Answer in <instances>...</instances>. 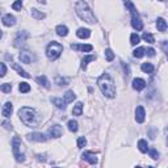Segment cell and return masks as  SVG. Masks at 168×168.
<instances>
[{"label": "cell", "instance_id": "cell-1", "mask_svg": "<svg viewBox=\"0 0 168 168\" xmlns=\"http://www.w3.org/2000/svg\"><path fill=\"white\" fill-rule=\"evenodd\" d=\"M97 85L101 89L103 95L108 99H113L116 97V85H114V82L112 79V76L109 74H103L101 76L97 79Z\"/></svg>", "mask_w": 168, "mask_h": 168}, {"label": "cell", "instance_id": "cell-2", "mask_svg": "<svg viewBox=\"0 0 168 168\" xmlns=\"http://www.w3.org/2000/svg\"><path fill=\"white\" fill-rule=\"evenodd\" d=\"M75 11H76V15L82 19L83 21L88 22V24H96L97 19L93 15V12L91 11V8L88 7L85 1H76L75 3Z\"/></svg>", "mask_w": 168, "mask_h": 168}, {"label": "cell", "instance_id": "cell-3", "mask_svg": "<svg viewBox=\"0 0 168 168\" xmlns=\"http://www.w3.org/2000/svg\"><path fill=\"white\" fill-rule=\"evenodd\" d=\"M19 117H20L21 121L26 126H29V127H37L38 126V116L34 109L24 106V108H21L20 110H19Z\"/></svg>", "mask_w": 168, "mask_h": 168}, {"label": "cell", "instance_id": "cell-4", "mask_svg": "<svg viewBox=\"0 0 168 168\" xmlns=\"http://www.w3.org/2000/svg\"><path fill=\"white\" fill-rule=\"evenodd\" d=\"M62 53H63V45L59 43V42H57V41L50 42L46 47V55L50 61L58 59Z\"/></svg>", "mask_w": 168, "mask_h": 168}, {"label": "cell", "instance_id": "cell-5", "mask_svg": "<svg viewBox=\"0 0 168 168\" xmlns=\"http://www.w3.org/2000/svg\"><path fill=\"white\" fill-rule=\"evenodd\" d=\"M125 5L129 8V11H130L131 13V25H133V28L135 30H142L143 29V22L141 20V16H139V13L137 12L135 7H134V4L131 1H125Z\"/></svg>", "mask_w": 168, "mask_h": 168}, {"label": "cell", "instance_id": "cell-6", "mask_svg": "<svg viewBox=\"0 0 168 168\" xmlns=\"http://www.w3.org/2000/svg\"><path fill=\"white\" fill-rule=\"evenodd\" d=\"M12 151H13V155H15V158H16V162H19V163L25 162V154H24V151H22V143H21V139L19 138V137H13Z\"/></svg>", "mask_w": 168, "mask_h": 168}, {"label": "cell", "instance_id": "cell-7", "mask_svg": "<svg viewBox=\"0 0 168 168\" xmlns=\"http://www.w3.org/2000/svg\"><path fill=\"white\" fill-rule=\"evenodd\" d=\"M29 38V33L26 32V30H20V32L17 33V36H16L15 41H13V46L15 47H21L25 45V41Z\"/></svg>", "mask_w": 168, "mask_h": 168}, {"label": "cell", "instance_id": "cell-8", "mask_svg": "<svg viewBox=\"0 0 168 168\" xmlns=\"http://www.w3.org/2000/svg\"><path fill=\"white\" fill-rule=\"evenodd\" d=\"M62 134H63V129H62V126L58 124L50 126L49 130H47V135L50 138H59V137H62Z\"/></svg>", "mask_w": 168, "mask_h": 168}, {"label": "cell", "instance_id": "cell-9", "mask_svg": "<svg viewBox=\"0 0 168 168\" xmlns=\"http://www.w3.org/2000/svg\"><path fill=\"white\" fill-rule=\"evenodd\" d=\"M19 59H20L21 63H26V64H30L36 61V55L30 51H21L20 55H19Z\"/></svg>", "mask_w": 168, "mask_h": 168}, {"label": "cell", "instance_id": "cell-10", "mask_svg": "<svg viewBox=\"0 0 168 168\" xmlns=\"http://www.w3.org/2000/svg\"><path fill=\"white\" fill-rule=\"evenodd\" d=\"M26 139L29 142H46L47 137L42 133H32V134H28Z\"/></svg>", "mask_w": 168, "mask_h": 168}, {"label": "cell", "instance_id": "cell-11", "mask_svg": "<svg viewBox=\"0 0 168 168\" xmlns=\"http://www.w3.org/2000/svg\"><path fill=\"white\" fill-rule=\"evenodd\" d=\"M145 118H146V112H145V108L143 106H137L135 109V121L138 122V124H142V122H145Z\"/></svg>", "mask_w": 168, "mask_h": 168}, {"label": "cell", "instance_id": "cell-12", "mask_svg": "<svg viewBox=\"0 0 168 168\" xmlns=\"http://www.w3.org/2000/svg\"><path fill=\"white\" fill-rule=\"evenodd\" d=\"M1 21H3V24H4L5 26H8V28L16 25V17L13 15H11V13H7V15L3 16Z\"/></svg>", "mask_w": 168, "mask_h": 168}, {"label": "cell", "instance_id": "cell-13", "mask_svg": "<svg viewBox=\"0 0 168 168\" xmlns=\"http://www.w3.org/2000/svg\"><path fill=\"white\" fill-rule=\"evenodd\" d=\"M72 50H79V51H84V53H89L93 50V46L92 45H78V43H72L71 45Z\"/></svg>", "mask_w": 168, "mask_h": 168}, {"label": "cell", "instance_id": "cell-14", "mask_svg": "<svg viewBox=\"0 0 168 168\" xmlns=\"http://www.w3.org/2000/svg\"><path fill=\"white\" fill-rule=\"evenodd\" d=\"M82 159H83V160H87L89 164H96V163H97L96 155H95L93 152H89V151H85V152H83Z\"/></svg>", "mask_w": 168, "mask_h": 168}, {"label": "cell", "instance_id": "cell-15", "mask_svg": "<svg viewBox=\"0 0 168 168\" xmlns=\"http://www.w3.org/2000/svg\"><path fill=\"white\" fill-rule=\"evenodd\" d=\"M133 88L135 91H142V89L146 88V82L143 79H141V78H135L133 80Z\"/></svg>", "mask_w": 168, "mask_h": 168}, {"label": "cell", "instance_id": "cell-16", "mask_svg": "<svg viewBox=\"0 0 168 168\" xmlns=\"http://www.w3.org/2000/svg\"><path fill=\"white\" fill-rule=\"evenodd\" d=\"M12 110H13V105H12V103H5L4 106H3V110H1V113H3V116L5 117V118H8V117H11V114H12Z\"/></svg>", "mask_w": 168, "mask_h": 168}, {"label": "cell", "instance_id": "cell-17", "mask_svg": "<svg viewBox=\"0 0 168 168\" xmlns=\"http://www.w3.org/2000/svg\"><path fill=\"white\" fill-rule=\"evenodd\" d=\"M76 36L82 40H85V38H89L91 37V30L87 29V28H79L76 32Z\"/></svg>", "mask_w": 168, "mask_h": 168}, {"label": "cell", "instance_id": "cell-18", "mask_svg": "<svg viewBox=\"0 0 168 168\" xmlns=\"http://www.w3.org/2000/svg\"><path fill=\"white\" fill-rule=\"evenodd\" d=\"M11 66H12V68H13V70H15V71H16V72H17V74H19V75H21V76L26 78V79H28V78H30V75H29V74H28V72H26V71H25V70H24V68H21V66H19V64H17V63H12V64H11Z\"/></svg>", "mask_w": 168, "mask_h": 168}, {"label": "cell", "instance_id": "cell-19", "mask_svg": "<svg viewBox=\"0 0 168 168\" xmlns=\"http://www.w3.org/2000/svg\"><path fill=\"white\" fill-rule=\"evenodd\" d=\"M55 32H57V34L61 36V37H66V36L68 34V28H67L66 25H58V26L55 28Z\"/></svg>", "mask_w": 168, "mask_h": 168}, {"label": "cell", "instance_id": "cell-20", "mask_svg": "<svg viewBox=\"0 0 168 168\" xmlns=\"http://www.w3.org/2000/svg\"><path fill=\"white\" fill-rule=\"evenodd\" d=\"M156 28H158L159 32H166L167 30V21L164 20V19L159 17L158 20H156Z\"/></svg>", "mask_w": 168, "mask_h": 168}, {"label": "cell", "instance_id": "cell-21", "mask_svg": "<svg viewBox=\"0 0 168 168\" xmlns=\"http://www.w3.org/2000/svg\"><path fill=\"white\" fill-rule=\"evenodd\" d=\"M36 82H37L38 84H41V85H43L45 88H50V82L47 80V78L45 76V75L37 76V78H36Z\"/></svg>", "mask_w": 168, "mask_h": 168}, {"label": "cell", "instance_id": "cell-22", "mask_svg": "<svg viewBox=\"0 0 168 168\" xmlns=\"http://www.w3.org/2000/svg\"><path fill=\"white\" fill-rule=\"evenodd\" d=\"M30 13H32V16L36 19V20H42V19L46 17V15H45L43 12H41V11L36 9V8H32V9H30Z\"/></svg>", "mask_w": 168, "mask_h": 168}, {"label": "cell", "instance_id": "cell-23", "mask_svg": "<svg viewBox=\"0 0 168 168\" xmlns=\"http://www.w3.org/2000/svg\"><path fill=\"white\" fill-rule=\"evenodd\" d=\"M93 61H96V55H85V57L83 58V61H82V68L85 70L87 66H88V63L93 62Z\"/></svg>", "mask_w": 168, "mask_h": 168}, {"label": "cell", "instance_id": "cell-24", "mask_svg": "<svg viewBox=\"0 0 168 168\" xmlns=\"http://www.w3.org/2000/svg\"><path fill=\"white\" fill-rule=\"evenodd\" d=\"M75 99H76V95L74 93V91H67L66 93H64V103H66V104L72 103Z\"/></svg>", "mask_w": 168, "mask_h": 168}, {"label": "cell", "instance_id": "cell-25", "mask_svg": "<svg viewBox=\"0 0 168 168\" xmlns=\"http://www.w3.org/2000/svg\"><path fill=\"white\" fill-rule=\"evenodd\" d=\"M67 127H68V130L71 131V133H76L78 129H79V124H78L75 120H70V121L67 122Z\"/></svg>", "mask_w": 168, "mask_h": 168}, {"label": "cell", "instance_id": "cell-26", "mask_svg": "<svg viewBox=\"0 0 168 168\" xmlns=\"http://www.w3.org/2000/svg\"><path fill=\"white\" fill-rule=\"evenodd\" d=\"M53 104H54L55 106H57L58 109H66V103L63 101V99H58V97H54V99H51Z\"/></svg>", "mask_w": 168, "mask_h": 168}, {"label": "cell", "instance_id": "cell-27", "mask_svg": "<svg viewBox=\"0 0 168 168\" xmlns=\"http://www.w3.org/2000/svg\"><path fill=\"white\" fill-rule=\"evenodd\" d=\"M141 68H142V71L145 72V74H152V71H154V66L151 63H142V66H141Z\"/></svg>", "mask_w": 168, "mask_h": 168}, {"label": "cell", "instance_id": "cell-28", "mask_svg": "<svg viewBox=\"0 0 168 168\" xmlns=\"http://www.w3.org/2000/svg\"><path fill=\"white\" fill-rule=\"evenodd\" d=\"M82 113H83V104L82 103H76V105L72 109V114L74 116H82Z\"/></svg>", "mask_w": 168, "mask_h": 168}, {"label": "cell", "instance_id": "cell-29", "mask_svg": "<svg viewBox=\"0 0 168 168\" xmlns=\"http://www.w3.org/2000/svg\"><path fill=\"white\" fill-rule=\"evenodd\" d=\"M138 148L141 152H147L148 151V145L145 139H139L138 141Z\"/></svg>", "mask_w": 168, "mask_h": 168}, {"label": "cell", "instance_id": "cell-30", "mask_svg": "<svg viewBox=\"0 0 168 168\" xmlns=\"http://www.w3.org/2000/svg\"><path fill=\"white\" fill-rule=\"evenodd\" d=\"M0 91L4 92V93H9V92L12 91V84H9V83L1 84V85H0Z\"/></svg>", "mask_w": 168, "mask_h": 168}, {"label": "cell", "instance_id": "cell-31", "mask_svg": "<svg viewBox=\"0 0 168 168\" xmlns=\"http://www.w3.org/2000/svg\"><path fill=\"white\" fill-rule=\"evenodd\" d=\"M142 38H143L146 42H148V43H154V42H155V40H154V36L151 34V33H147V32H145L143 34H142Z\"/></svg>", "mask_w": 168, "mask_h": 168}, {"label": "cell", "instance_id": "cell-32", "mask_svg": "<svg viewBox=\"0 0 168 168\" xmlns=\"http://www.w3.org/2000/svg\"><path fill=\"white\" fill-rule=\"evenodd\" d=\"M139 41H141V37H139L137 33H133V34L130 36V43L133 45V46H135V45L139 43Z\"/></svg>", "mask_w": 168, "mask_h": 168}, {"label": "cell", "instance_id": "cell-33", "mask_svg": "<svg viewBox=\"0 0 168 168\" xmlns=\"http://www.w3.org/2000/svg\"><path fill=\"white\" fill-rule=\"evenodd\" d=\"M133 55L135 58H142L145 55V49H143V47H138V49H135L133 51Z\"/></svg>", "mask_w": 168, "mask_h": 168}, {"label": "cell", "instance_id": "cell-34", "mask_svg": "<svg viewBox=\"0 0 168 168\" xmlns=\"http://www.w3.org/2000/svg\"><path fill=\"white\" fill-rule=\"evenodd\" d=\"M148 154H150V156L152 159H155V160H158L159 156H160V154L158 152V150H156V148H148Z\"/></svg>", "mask_w": 168, "mask_h": 168}, {"label": "cell", "instance_id": "cell-35", "mask_svg": "<svg viewBox=\"0 0 168 168\" xmlns=\"http://www.w3.org/2000/svg\"><path fill=\"white\" fill-rule=\"evenodd\" d=\"M19 89H20V92H22V93H28L30 91V85L28 83H21L19 85Z\"/></svg>", "mask_w": 168, "mask_h": 168}, {"label": "cell", "instance_id": "cell-36", "mask_svg": "<svg viewBox=\"0 0 168 168\" xmlns=\"http://www.w3.org/2000/svg\"><path fill=\"white\" fill-rule=\"evenodd\" d=\"M55 83L58 84V85H67V84H68V79H67V78H62V76H58L57 79H55Z\"/></svg>", "mask_w": 168, "mask_h": 168}, {"label": "cell", "instance_id": "cell-37", "mask_svg": "<svg viewBox=\"0 0 168 168\" xmlns=\"http://www.w3.org/2000/svg\"><path fill=\"white\" fill-rule=\"evenodd\" d=\"M105 58H106V61H108V62H112V61L114 59V53L110 49H106L105 50Z\"/></svg>", "mask_w": 168, "mask_h": 168}, {"label": "cell", "instance_id": "cell-38", "mask_svg": "<svg viewBox=\"0 0 168 168\" xmlns=\"http://www.w3.org/2000/svg\"><path fill=\"white\" fill-rule=\"evenodd\" d=\"M85 145H87V139L84 138V137H79V138H78V148L85 147Z\"/></svg>", "mask_w": 168, "mask_h": 168}, {"label": "cell", "instance_id": "cell-39", "mask_svg": "<svg viewBox=\"0 0 168 168\" xmlns=\"http://www.w3.org/2000/svg\"><path fill=\"white\" fill-rule=\"evenodd\" d=\"M12 8L15 11H21V8H22V3H21V0H17V1H15L12 4Z\"/></svg>", "mask_w": 168, "mask_h": 168}, {"label": "cell", "instance_id": "cell-40", "mask_svg": "<svg viewBox=\"0 0 168 168\" xmlns=\"http://www.w3.org/2000/svg\"><path fill=\"white\" fill-rule=\"evenodd\" d=\"M5 74H7V66L4 63H0V78L5 76Z\"/></svg>", "mask_w": 168, "mask_h": 168}, {"label": "cell", "instance_id": "cell-41", "mask_svg": "<svg viewBox=\"0 0 168 168\" xmlns=\"http://www.w3.org/2000/svg\"><path fill=\"white\" fill-rule=\"evenodd\" d=\"M145 54H147L148 57H155V50H154L152 47H150V49L145 50Z\"/></svg>", "mask_w": 168, "mask_h": 168}, {"label": "cell", "instance_id": "cell-42", "mask_svg": "<svg viewBox=\"0 0 168 168\" xmlns=\"http://www.w3.org/2000/svg\"><path fill=\"white\" fill-rule=\"evenodd\" d=\"M3 126H4L7 130H12V125H11V122H8V121H4V122H3Z\"/></svg>", "mask_w": 168, "mask_h": 168}, {"label": "cell", "instance_id": "cell-43", "mask_svg": "<svg viewBox=\"0 0 168 168\" xmlns=\"http://www.w3.org/2000/svg\"><path fill=\"white\" fill-rule=\"evenodd\" d=\"M122 67H124V71H125V74H126V75H130V68H129V66H127V64H125L124 62H122Z\"/></svg>", "mask_w": 168, "mask_h": 168}, {"label": "cell", "instance_id": "cell-44", "mask_svg": "<svg viewBox=\"0 0 168 168\" xmlns=\"http://www.w3.org/2000/svg\"><path fill=\"white\" fill-rule=\"evenodd\" d=\"M36 158H37V160H42V162H45L46 160V159H45V155H40V154H38V155H36Z\"/></svg>", "mask_w": 168, "mask_h": 168}, {"label": "cell", "instance_id": "cell-45", "mask_svg": "<svg viewBox=\"0 0 168 168\" xmlns=\"http://www.w3.org/2000/svg\"><path fill=\"white\" fill-rule=\"evenodd\" d=\"M163 50L167 53V41H163Z\"/></svg>", "mask_w": 168, "mask_h": 168}, {"label": "cell", "instance_id": "cell-46", "mask_svg": "<svg viewBox=\"0 0 168 168\" xmlns=\"http://www.w3.org/2000/svg\"><path fill=\"white\" fill-rule=\"evenodd\" d=\"M1 37H3V32L0 30V40H1Z\"/></svg>", "mask_w": 168, "mask_h": 168}, {"label": "cell", "instance_id": "cell-47", "mask_svg": "<svg viewBox=\"0 0 168 168\" xmlns=\"http://www.w3.org/2000/svg\"><path fill=\"white\" fill-rule=\"evenodd\" d=\"M137 168H142V167H137Z\"/></svg>", "mask_w": 168, "mask_h": 168}, {"label": "cell", "instance_id": "cell-48", "mask_svg": "<svg viewBox=\"0 0 168 168\" xmlns=\"http://www.w3.org/2000/svg\"><path fill=\"white\" fill-rule=\"evenodd\" d=\"M54 168H59V167H54Z\"/></svg>", "mask_w": 168, "mask_h": 168}]
</instances>
